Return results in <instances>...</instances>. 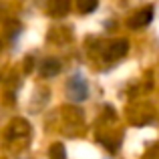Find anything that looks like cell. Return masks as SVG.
Returning a JSON list of instances; mask_svg holds the SVG:
<instances>
[{"label": "cell", "mask_w": 159, "mask_h": 159, "mask_svg": "<svg viewBox=\"0 0 159 159\" xmlns=\"http://www.w3.org/2000/svg\"><path fill=\"white\" fill-rule=\"evenodd\" d=\"M69 93L73 97V101H85L87 99V85H85V79L81 77H75L69 81Z\"/></svg>", "instance_id": "obj_1"}, {"label": "cell", "mask_w": 159, "mask_h": 159, "mask_svg": "<svg viewBox=\"0 0 159 159\" xmlns=\"http://www.w3.org/2000/svg\"><path fill=\"white\" fill-rule=\"evenodd\" d=\"M151 20H153V8L147 6V8H141L135 16H131L129 26H131V28H143V26H147Z\"/></svg>", "instance_id": "obj_2"}, {"label": "cell", "mask_w": 159, "mask_h": 159, "mask_svg": "<svg viewBox=\"0 0 159 159\" xmlns=\"http://www.w3.org/2000/svg\"><path fill=\"white\" fill-rule=\"evenodd\" d=\"M127 48H129V43H127L125 39H121V40H117V43H113L111 47L107 48V52H105L107 61H117V58L125 57V54H127Z\"/></svg>", "instance_id": "obj_3"}, {"label": "cell", "mask_w": 159, "mask_h": 159, "mask_svg": "<svg viewBox=\"0 0 159 159\" xmlns=\"http://www.w3.org/2000/svg\"><path fill=\"white\" fill-rule=\"evenodd\" d=\"M69 12V0H51L48 2V14L54 18H61Z\"/></svg>", "instance_id": "obj_4"}, {"label": "cell", "mask_w": 159, "mask_h": 159, "mask_svg": "<svg viewBox=\"0 0 159 159\" xmlns=\"http://www.w3.org/2000/svg\"><path fill=\"white\" fill-rule=\"evenodd\" d=\"M61 73V62L57 58H47V61L40 65V75L43 77H54V75Z\"/></svg>", "instance_id": "obj_5"}, {"label": "cell", "mask_w": 159, "mask_h": 159, "mask_svg": "<svg viewBox=\"0 0 159 159\" xmlns=\"http://www.w3.org/2000/svg\"><path fill=\"white\" fill-rule=\"evenodd\" d=\"M51 159H66V151H65V147H62L61 143H54L51 145Z\"/></svg>", "instance_id": "obj_6"}, {"label": "cell", "mask_w": 159, "mask_h": 159, "mask_svg": "<svg viewBox=\"0 0 159 159\" xmlns=\"http://www.w3.org/2000/svg\"><path fill=\"white\" fill-rule=\"evenodd\" d=\"M79 8L81 12H93L97 8V0H79Z\"/></svg>", "instance_id": "obj_7"}]
</instances>
